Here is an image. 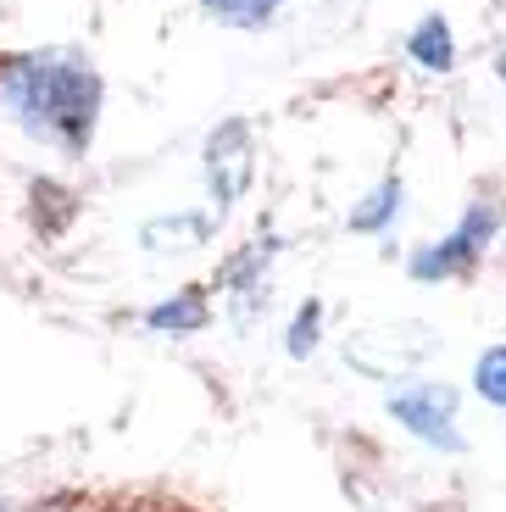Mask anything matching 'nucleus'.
Listing matches in <instances>:
<instances>
[{
	"mask_svg": "<svg viewBox=\"0 0 506 512\" xmlns=\"http://www.w3.org/2000/svg\"><path fill=\"white\" fill-rule=\"evenodd\" d=\"M106 84L84 51L45 45V51L12 56L0 67V117L23 128L28 140L51 145L62 156H84L101 123Z\"/></svg>",
	"mask_w": 506,
	"mask_h": 512,
	"instance_id": "1",
	"label": "nucleus"
},
{
	"mask_svg": "<svg viewBox=\"0 0 506 512\" xmlns=\"http://www.w3.org/2000/svg\"><path fill=\"white\" fill-rule=\"evenodd\" d=\"M201 6H206V17H217L228 28H267L290 0H201Z\"/></svg>",
	"mask_w": 506,
	"mask_h": 512,
	"instance_id": "10",
	"label": "nucleus"
},
{
	"mask_svg": "<svg viewBox=\"0 0 506 512\" xmlns=\"http://www.w3.org/2000/svg\"><path fill=\"white\" fill-rule=\"evenodd\" d=\"M384 412H390L395 429H406L412 440H423L440 457H462L468 451V435H462V396L456 384L445 379H406L384 396Z\"/></svg>",
	"mask_w": 506,
	"mask_h": 512,
	"instance_id": "2",
	"label": "nucleus"
},
{
	"mask_svg": "<svg viewBox=\"0 0 506 512\" xmlns=\"http://www.w3.org/2000/svg\"><path fill=\"white\" fill-rule=\"evenodd\" d=\"M495 234H501V212H495V201H484V195H479V201H468V212H462L440 240L418 245V251L406 256V273H412L418 284L468 279V273L484 262V251H490Z\"/></svg>",
	"mask_w": 506,
	"mask_h": 512,
	"instance_id": "3",
	"label": "nucleus"
},
{
	"mask_svg": "<svg viewBox=\"0 0 506 512\" xmlns=\"http://www.w3.org/2000/svg\"><path fill=\"white\" fill-rule=\"evenodd\" d=\"M206 323H212V301H206L201 284H184V290H173L167 301H156L145 312V329L156 334H201Z\"/></svg>",
	"mask_w": 506,
	"mask_h": 512,
	"instance_id": "6",
	"label": "nucleus"
},
{
	"mask_svg": "<svg viewBox=\"0 0 506 512\" xmlns=\"http://www.w3.org/2000/svg\"><path fill=\"white\" fill-rule=\"evenodd\" d=\"M273 256H279V234H262L245 251H234L223 262V301L234 312V323H251L267 307V273H273Z\"/></svg>",
	"mask_w": 506,
	"mask_h": 512,
	"instance_id": "5",
	"label": "nucleus"
},
{
	"mask_svg": "<svg viewBox=\"0 0 506 512\" xmlns=\"http://www.w3.org/2000/svg\"><path fill=\"white\" fill-rule=\"evenodd\" d=\"M0 512H6V507H0Z\"/></svg>",
	"mask_w": 506,
	"mask_h": 512,
	"instance_id": "13",
	"label": "nucleus"
},
{
	"mask_svg": "<svg viewBox=\"0 0 506 512\" xmlns=\"http://www.w3.org/2000/svg\"><path fill=\"white\" fill-rule=\"evenodd\" d=\"M401 206H406V184H401V173H390V179H379L362 201L351 206L345 223H351V234H384L395 218H401Z\"/></svg>",
	"mask_w": 506,
	"mask_h": 512,
	"instance_id": "8",
	"label": "nucleus"
},
{
	"mask_svg": "<svg viewBox=\"0 0 506 512\" xmlns=\"http://www.w3.org/2000/svg\"><path fill=\"white\" fill-rule=\"evenodd\" d=\"M317 346H323V301L312 295V301H301V307H295L290 334H284V351H290L295 362H306Z\"/></svg>",
	"mask_w": 506,
	"mask_h": 512,
	"instance_id": "11",
	"label": "nucleus"
},
{
	"mask_svg": "<svg viewBox=\"0 0 506 512\" xmlns=\"http://www.w3.org/2000/svg\"><path fill=\"white\" fill-rule=\"evenodd\" d=\"M206 195H212V218L223 223L234 206L245 201V190H251L256 179V134L245 117H223V123L206 134Z\"/></svg>",
	"mask_w": 506,
	"mask_h": 512,
	"instance_id": "4",
	"label": "nucleus"
},
{
	"mask_svg": "<svg viewBox=\"0 0 506 512\" xmlns=\"http://www.w3.org/2000/svg\"><path fill=\"white\" fill-rule=\"evenodd\" d=\"M406 56H412V67H423V73H451V67H456L451 23H445L440 12H429L412 34H406Z\"/></svg>",
	"mask_w": 506,
	"mask_h": 512,
	"instance_id": "7",
	"label": "nucleus"
},
{
	"mask_svg": "<svg viewBox=\"0 0 506 512\" xmlns=\"http://www.w3.org/2000/svg\"><path fill=\"white\" fill-rule=\"evenodd\" d=\"M473 390H479L490 407L506 412V340L501 346H484L479 357H473Z\"/></svg>",
	"mask_w": 506,
	"mask_h": 512,
	"instance_id": "12",
	"label": "nucleus"
},
{
	"mask_svg": "<svg viewBox=\"0 0 506 512\" xmlns=\"http://www.w3.org/2000/svg\"><path fill=\"white\" fill-rule=\"evenodd\" d=\"M217 218H206V212H178V218H151L140 229V240L151 245V251H195V245H206V234H212Z\"/></svg>",
	"mask_w": 506,
	"mask_h": 512,
	"instance_id": "9",
	"label": "nucleus"
}]
</instances>
